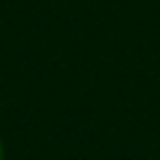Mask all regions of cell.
I'll return each mask as SVG.
<instances>
[{
  "label": "cell",
  "mask_w": 160,
  "mask_h": 160,
  "mask_svg": "<svg viewBox=\"0 0 160 160\" xmlns=\"http://www.w3.org/2000/svg\"><path fill=\"white\" fill-rule=\"evenodd\" d=\"M0 160H3V144H0Z\"/></svg>",
  "instance_id": "1"
}]
</instances>
